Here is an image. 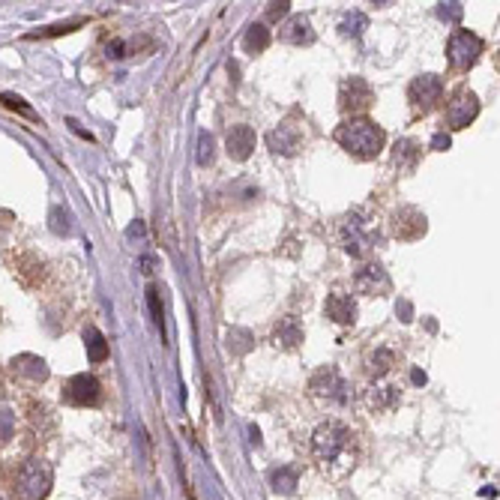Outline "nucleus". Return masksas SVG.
Here are the masks:
<instances>
[{"instance_id":"f257e3e1","label":"nucleus","mask_w":500,"mask_h":500,"mask_svg":"<svg viewBox=\"0 0 500 500\" xmlns=\"http://www.w3.org/2000/svg\"><path fill=\"white\" fill-rule=\"evenodd\" d=\"M335 141H339L347 153L357 156V159H374L383 150L386 135L374 120L359 117V120L342 123V126L335 129Z\"/></svg>"},{"instance_id":"f03ea898","label":"nucleus","mask_w":500,"mask_h":500,"mask_svg":"<svg viewBox=\"0 0 500 500\" xmlns=\"http://www.w3.org/2000/svg\"><path fill=\"white\" fill-rule=\"evenodd\" d=\"M52 482H54V473H52V468H48V461L28 458L18 468L16 492H18L21 500H45L48 492H52Z\"/></svg>"},{"instance_id":"7ed1b4c3","label":"nucleus","mask_w":500,"mask_h":500,"mask_svg":"<svg viewBox=\"0 0 500 500\" xmlns=\"http://www.w3.org/2000/svg\"><path fill=\"white\" fill-rule=\"evenodd\" d=\"M347 444H351V431H347L342 422H323V426H318L315 434H311V449H315V456L323 465L342 458Z\"/></svg>"},{"instance_id":"20e7f679","label":"nucleus","mask_w":500,"mask_h":500,"mask_svg":"<svg viewBox=\"0 0 500 500\" xmlns=\"http://www.w3.org/2000/svg\"><path fill=\"white\" fill-rule=\"evenodd\" d=\"M482 54V40L470 30H453L446 42V57L456 69H470Z\"/></svg>"},{"instance_id":"39448f33","label":"nucleus","mask_w":500,"mask_h":500,"mask_svg":"<svg viewBox=\"0 0 500 500\" xmlns=\"http://www.w3.org/2000/svg\"><path fill=\"white\" fill-rule=\"evenodd\" d=\"M311 393L321 395V398H330V402H347V395H351V390H347V381L342 378V371L335 366H321L315 374H311Z\"/></svg>"},{"instance_id":"423d86ee","label":"nucleus","mask_w":500,"mask_h":500,"mask_svg":"<svg viewBox=\"0 0 500 500\" xmlns=\"http://www.w3.org/2000/svg\"><path fill=\"white\" fill-rule=\"evenodd\" d=\"M390 228H393L395 240L414 243V240H419V237L426 234L429 222H426V213H419L417 207H398L393 213V219H390Z\"/></svg>"},{"instance_id":"0eeeda50","label":"nucleus","mask_w":500,"mask_h":500,"mask_svg":"<svg viewBox=\"0 0 500 500\" xmlns=\"http://www.w3.org/2000/svg\"><path fill=\"white\" fill-rule=\"evenodd\" d=\"M407 96H410V102H414V108L431 111L444 96V81L437 78V75H431V72L429 75H417V78L410 81V87H407Z\"/></svg>"},{"instance_id":"6e6552de","label":"nucleus","mask_w":500,"mask_h":500,"mask_svg":"<svg viewBox=\"0 0 500 500\" xmlns=\"http://www.w3.org/2000/svg\"><path fill=\"white\" fill-rule=\"evenodd\" d=\"M477 114H480V99L473 96L470 90L456 93L453 99H449V105H446V123H449V129H465V126H470V123L477 120Z\"/></svg>"},{"instance_id":"1a4fd4ad","label":"nucleus","mask_w":500,"mask_h":500,"mask_svg":"<svg viewBox=\"0 0 500 500\" xmlns=\"http://www.w3.org/2000/svg\"><path fill=\"white\" fill-rule=\"evenodd\" d=\"M371 102H374V90L359 78V75H351V78L342 81V87H339V105L345 111H366Z\"/></svg>"},{"instance_id":"9d476101","label":"nucleus","mask_w":500,"mask_h":500,"mask_svg":"<svg viewBox=\"0 0 500 500\" xmlns=\"http://www.w3.org/2000/svg\"><path fill=\"white\" fill-rule=\"evenodd\" d=\"M66 402L69 405H78V407H90L99 402V395H102V383H99L93 374H75L66 383Z\"/></svg>"},{"instance_id":"9b49d317","label":"nucleus","mask_w":500,"mask_h":500,"mask_svg":"<svg viewBox=\"0 0 500 500\" xmlns=\"http://www.w3.org/2000/svg\"><path fill=\"white\" fill-rule=\"evenodd\" d=\"M258 144V135L252 126H246V123H237V126L228 129V135H225V147H228V156L237 159V162H246L249 156H252V150Z\"/></svg>"},{"instance_id":"f8f14e48","label":"nucleus","mask_w":500,"mask_h":500,"mask_svg":"<svg viewBox=\"0 0 500 500\" xmlns=\"http://www.w3.org/2000/svg\"><path fill=\"white\" fill-rule=\"evenodd\" d=\"M354 285H357V291L359 294H390V276H386V270L381 264H369V267H362L357 270V276H354Z\"/></svg>"},{"instance_id":"ddd939ff","label":"nucleus","mask_w":500,"mask_h":500,"mask_svg":"<svg viewBox=\"0 0 500 500\" xmlns=\"http://www.w3.org/2000/svg\"><path fill=\"white\" fill-rule=\"evenodd\" d=\"M267 144H270L273 153L294 156L299 150V144H303V132H299L297 126H291V123H282V126H276L267 135Z\"/></svg>"},{"instance_id":"4468645a","label":"nucleus","mask_w":500,"mask_h":500,"mask_svg":"<svg viewBox=\"0 0 500 500\" xmlns=\"http://www.w3.org/2000/svg\"><path fill=\"white\" fill-rule=\"evenodd\" d=\"M371 243H374V237L366 231V225H362V222H357V219L345 222V252L347 255H354V258L369 255Z\"/></svg>"},{"instance_id":"2eb2a0df","label":"nucleus","mask_w":500,"mask_h":500,"mask_svg":"<svg viewBox=\"0 0 500 500\" xmlns=\"http://www.w3.org/2000/svg\"><path fill=\"white\" fill-rule=\"evenodd\" d=\"M279 40L291 45H309V42H315V30H311L306 16H294L279 28Z\"/></svg>"},{"instance_id":"dca6fc26","label":"nucleus","mask_w":500,"mask_h":500,"mask_svg":"<svg viewBox=\"0 0 500 500\" xmlns=\"http://www.w3.org/2000/svg\"><path fill=\"white\" fill-rule=\"evenodd\" d=\"M12 371L21 374V378H28L33 383H42L48 381V366L42 357H33V354H18L16 359H12Z\"/></svg>"},{"instance_id":"f3484780","label":"nucleus","mask_w":500,"mask_h":500,"mask_svg":"<svg viewBox=\"0 0 500 500\" xmlns=\"http://www.w3.org/2000/svg\"><path fill=\"white\" fill-rule=\"evenodd\" d=\"M273 342H276V347H285V351L299 347V342H303V327H299V321L294 315L282 318L276 323V330H273Z\"/></svg>"},{"instance_id":"a211bd4d","label":"nucleus","mask_w":500,"mask_h":500,"mask_svg":"<svg viewBox=\"0 0 500 500\" xmlns=\"http://www.w3.org/2000/svg\"><path fill=\"white\" fill-rule=\"evenodd\" d=\"M327 318L335 323H354L357 321V303L351 294H333L327 299Z\"/></svg>"},{"instance_id":"6ab92c4d","label":"nucleus","mask_w":500,"mask_h":500,"mask_svg":"<svg viewBox=\"0 0 500 500\" xmlns=\"http://www.w3.org/2000/svg\"><path fill=\"white\" fill-rule=\"evenodd\" d=\"M398 402H402V393H398V386H371L369 393V405L374 410H393Z\"/></svg>"},{"instance_id":"aec40b11","label":"nucleus","mask_w":500,"mask_h":500,"mask_svg":"<svg viewBox=\"0 0 500 500\" xmlns=\"http://www.w3.org/2000/svg\"><path fill=\"white\" fill-rule=\"evenodd\" d=\"M84 347H87V359L90 362H105L108 359V342L96 327L84 330Z\"/></svg>"},{"instance_id":"412c9836","label":"nucleus","mask_w":500,"mask_h":500,"mask_svg":"<svg viewBox=\"0 0 500 500\" xmlns=\"http://www.w3.org/2000/svg\"><path fill=\"white\" fill-rule=\"evenodd\" d=\"M395 366V354L386 351V347H381V351H374L369 359H366V371L371 374V378H383L386 371H390Z\"/></svg>"},{"instance_id":"4be33fe9","label":"nucleus","mask_w":500,"mask_h":500,"mask_svg":"<svg viewBox=\"0 0 500 500\" xmlns=\"http://www.w3.org/2000/svg\"><path fill=\"white\" fill-rule=\"evenodd\" d=\"M246 52H252V54H261V52H267V45H270V30H267V24H252V28L246 30Z\"/></svg>"},{"instance_id":"5701e85b","label":"nucleus","mask_w":500,"mask_h":500,"mask_svg":"<svg viewBox=\"0 0 500 500\" xmlns=\"http://www.w3.org/2000/svg\"><path fill=\"white\" fill-rule=\"evenodd\" d=\"M228 347L234 354H249L255 347V335L249 333L246 327H231L228 330Z\"/></svg>"},{"instance_id":"b1692460","label":"nucleus","mask_w":500,"mask_h":500,"mask_svg":"<svg viewBox=\"0 0 500 500\" xmlns=\"http://www.w3.org/2000/svg\"><path fill=\"white\" fill-rule=\"evenodd\" d=\"M273 489L282 492V494H294V489H297V470H291V468L273 470Z\"/></svg>"},{"instance_id":"393cba45","label":"nucleus","mask_w":500,"mask_h":500,"mask_svg":"<svg viewBox=\"0 0 500 500\" xmlns=\"http://www.w3.org/2000/svg\"><path fill=\"white\" fill-rule=\"evenodd\" d=\"M147 303H150V315H153L156 327L165 333V311H162V297H159V287L156 285L147 287Z\"/></svg>"},{"instance_id":"a878e982","label":"nucleus","mask_w":500,"mask_h":500,"mask_svg":"<svg viewBox=\"0 0 500 500\" xmlns=\"http://www.w3.org/2000/svg\"><path fill=\"white\" fill-rule=\"evenodd\" d=\"M216 159V141L210 132H201V138H198V162L201 165H213Z\"/></svg>"},{"instance_id":"bb28decb","label":"nucleus","mask_w":500,"mask_h":500,"mask_svg":"<svg viewBox=\"0 0 500 500\" xmlns=\"http://www.w3.org/2000/svg\"><path fill=\"white\" fill-rule=\"evenodd\" d=\"M12 434H16V414L4 407L0 410V444H6Z\"/></svg>"},{"instance_id":"cd10ccee","label":"nucleus","mask_w":500,"mask_h":500,"mask_svg":"<svg viewBox=\"0 0 500 500\" xmlns=\"http://www.w3.org/2000/svg\"><path fill=\"white\" fill-rule=\"evenodd\" d=\"M0 105H6V108H12V111H18V114H24V117H33V120H36L33 108H30V105H24V99H18V96L0 93Z\"/></svg>"},{"instance_id":"c85d7f7f","label":"nucleus","mask_w":500,"mask_h":500,"mask_svg":"<svg viewBox=\"0 0 500 500\" xmlns=\"http://www.w3.org/2000/svg\"><path fill=\"white\" fill-rule=\"evenodd\" d=\"M81 21H66V24H54V28H45V30H40V33H28V40H40V36H60V33H69V30H75Z\"/></svg>"},{"instance_id":"c756f323","label":"nucleus","mask_w":500,"mask_h":500,"mask_svg":"<svg viewBox=\"0 0 500 500\" xmlns=\"http://www.w3.org/2000/svg\"><path fill=\"white\" fill-rule=\"evenodd\" d=\"M402 159H407V165H414V159H417V144L414 141H398L395 144V165Z\"/></svg>"},{"instance_id":"7c9ffc66","label":"nucleus","mask_w":500,"mask_h":500,"mask_svg":"<svg viewBox=\"0 0 500 500\" xmlns=\"http://www.w3.org/2000/svg\"><path fill=\"white\" fill-rule=\"evenodd\" d=\"M366 24H369V18H366V16H359V12H354V16L342 24V30H345L347 36H359L362 30H366Z\"/></svg>"},{"instance_id":"2f4dec72","label":"nucleus","mask_w":500,"mask_h":500,"mask_svg":"<svg viewBox=\"0 0 500 500\" xmlns=\"http://www.w3.org/2000/svg\"><path fill=\"white\" fill-rule=\"evenodd\" d=\"M441 18L444 21H461V16H465V6L461 4H441Z\"/></svg>"},{"instance_id":"473e14b6","label":"nucleus","mask_w":500,"mask_h":500,"mask_svg":"<svg viewBox=\"0 0 500 500\" xmlns=\"http://www.w3.org/2000/svg\"><path fill=\"white\" fill-rule=\"evenodd\" d=\"M287 9H291V4L287 0H282V4H270L267 6V21H279L287 16Z\"/></svg>"},{"instance_id":"72a5a7b5","label":"nucleus","mask_w":500,"mask_h":500,"mask_svg":"<svg viewBox=\"0 0 500 500\" xmlns=\"http://www.w3.org/2000/svg\"><path fill=\"white\" fill-rule=\"evenodd\" d=\"M449 144H453V141H449L446 132H437L434 138H431V150H449Z\"/></svg>"},{"instance_id":"f704fd0d","label":"nucleus","mask_w":500,"mask_h":500,"mask_svg":"<svg viewBox=\"0 0 500 500\" xmlns=\"http://www.w3.org/2000/svg\"><path fill=\"white\" fill-rule=\"evenodd\" d=\"M398 311H402V321H405V323L414 321V309H410V303H405V299L398 303Z\"/></svg>"},{"instance_id":"c9c22d12","label":"nucleus","mask_w":500,"mask_h":500,"mask_svg":"<svg viewBox=\"0 0 500 500\" xmlns=\"http://www.w3.org/2000/svg\"><path fill=\"white\" fill-rule=\"evenodd\" d=\"M410 381H414V383H426V371H414V374H410Z\"/></svg>"},{"instance_id":"e433bc0d","label":"nucleus","mask_w":500,"mask_h":500,"mask_svg":"<svg viewBox=\"0 0 500 500\" xmlns=\"http://www.w3.org/2000/svg\"><path fill=\"white\" fill-rule=\"evenodd\" d=\"M249 434H252V444H261V431L252 426V429H249Z\"/></svg>"}]
</instances>
